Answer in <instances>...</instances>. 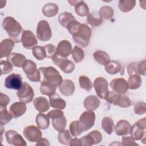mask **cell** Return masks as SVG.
<instances>
[{"instance_id": "27", "label": "cell", "mask_w": 146, "mask_h": 146, "mask_svg": "<svg viewBox=\"0 0 146 146\" xmlns=\"http://www.w3.org/2000/svg\"><path fill=\"white\" fill-rule=\"evenodd\" d=\"M57 86L51 83L43 80L40 82V92L42 94L50 96L55 93Z\"/></svg>"}, {"instance_id": "30", "label": "cell", "mask_w": 146, "mask_h": 146, "mask_svg": "<svg viewBox=\"0 0 146 146\" xmlns=\"http://www.w3.org/2000/svg\"><path fill=\"white\" fill-rule=\"evenodd\" d=\"M95 60L101 65L105 66L110 60V57L108 53L102 50H98L93 54Z\"/></svg>"}, {"instance_id": "41", "label": "cell", "mask_w": 146, "mask_h": 146, "mask_svg": "<svg viewBox=\"0 0 146 146\" xmlns=\"http://www.w3.org/2000/svg\"><path fill=\"white\" fill-rule=\"evenodd\" d=\"M80 87L87 91H90L92 88V83L88 77L85 75H80L79 78Z\"/></svg>"}, {"instance_id": "34", "label": "cell", "mask_w": 146, "mask_h": 146, "mask_svg": "<svg viewBox=\"0 0 146 146\" xmlns=\"http://www.w3.org/2000/svg\"><path fill=\"white\" fill-rule=\"evenodd\" d=\"M102 127L107 134L111 135L113 132L115 128L112 119L108 116H105L103 117L102 121Z\"/></svg>"}, {"instance_id": "9", "label": "cell", "mask_w": 146, "mask_h": 146, "mask_svg": "<svg viewBox=\"0 0 146 146\" xmlns=\"http://www.w3.org/2000/svg\"><path fill=\"white\" fill-rule=\"evenodd\" d=\"M52 62L57 67L65 74H70L75 70V64L67 58H62L57 54L55 55L52 58Z\"/></svg>"}, {"instance_id": "5", "label": "cell", "mask_w": 146, "mask_h": 146, "mask_svg": "<svg viewBox=\"0 0 146 146\" xmlns=\"http://www.w3.org/2000/svg\"><path fill=\"white\" fill-rule=\"evenodd\" d=\"M146 128V117H143L131 127L129 133L131 136L135 140H139L145 144V129Z\"/></svg>"}, {"instance_id": "14", "label": "cell", "mask_w": 146, "mask_h": 146, "mask_svg": "<svg viewBox=\"0 0 146 146\" xmlns=\"http://www.w3.org/2000/svg\"><path fill=\"white\" fill-rule=\"evenodd\" d=\"M6 139L8 144L15 146H26V142L22 136L14 130H8L5 133Z\"/></svg>"}, {"instance_id": "15", "label": "cell", "mask_w": 146, "mask_h": 146, "mask_svg": "<svg viewBox=\"0 0 146 146\" xmlns=\"http://www.w3.org/2000/svg\"><path fill=\"white\" fill-rule=\"evenodd\" d=\"M22 78L21 75L13 73L7 76L5 80V86L9 89L18 90L23 85Z\"/></svg>"}, {"instance_id": "50", "label": "cell", "mask_w": 146, "mask_h": 146, "mask_svg": "<svg viewBox=\"0 0 146 146\" xmlns=\"http://www.w3.org/2000/svg\"><path fill=\"white\" fill-rule=\"evenodd\" d=\"M80 140L81 142V145L91 146L94 144V140L92 137L89 134L83 136L80 139Z\"/></svg>"}, {"instance_id": "7", "label": "cell", "mask_w": 146, "mask_h": 146, "mask_svg": "<svg viewBox=\"0 0 146 146\" xmlns=\"http://www.w3.org/2000/svg\"><path fill=\"white\" fill-rule=\"evenodd\" d=\"M97 95L102 99H106L109 94L108 83L107 80L103 77L96 78L93 83Z\"/></svg>"}, {"instance_id": "39", "label": "cell", "mask_w": 146, "mask_h": 146, "mask_svg": "<svg viewBox=\"0 0 146 146\" xmlns=\"http://www.w3.org/2000/svg\"><path fill=\"white\" fill-rule=\"evenodd\" d=\"M12 115L9 112L6 107H0V123L1 125L7 124L12 119Z\"/></svg>"}, {"instance_id": "55", "label": "cell", "mask_w": 146, "mask_h": 146, "mask_svg": "<svg viewBox=\"0 0 146 146\" xmlns=\"http://www.w3.org/2000/svg\"><path fill=\"white\" fill-rule=\"evenodd\" d=\"M137 62L131 63L127 67V72L128 75H131L132 74H137Z\"/></svg>"}, {"instance_id": "2", "label": "cell", "mask_w": 146, "mask_h": 146, "mask_svg": "<svg viewBox=\"0 0 146 146\" xmlns=\"http://www.w3.org/2000/svg\"><path fill=\"white\" fill-rule=\"evenodd\" d=\"M91 34L90 27L86 24L81 23L78 31L72 35V39L78 46L86 48L89 44Z\"/></svg>"}, {"instance_id": "25", "label": "cell", "mask_w": 146, "mask_h": 146, "mask_svg": "<svg viewBox=\"0 0 146 146\" xmlns=\"http://www.w3.org/2000/svg\"><path fill=\"white\" fill-rule=\"evenodd\" d=\"M50 105L51 107L57 110H63L66 106V102L58 94L55 93L49 96Z\"/></svg>"}, {"instance_id": "54", "label": "cell", "mask_w": 146, "mask_h": 146, "mask_svg": "<svg viewBox=\"0 0 146 146\" xmlns=\"http://www.w3.org/2000/svg\"><path fill=\"white\" fill-rule=\"evenodd\" d=\"M10 102V99L7 95L3 93H1L0 95V107H6L9 103Z\"/></svg>"}, {"instance_id": "12", "label": "cell", "mask_w": 146, "mask_h": 146, "mask_svg": "<svg viewBox=\"0 0 146 146\" xmlns=\"http://www.w3.org/2000/svg\"><path fill=\"white\" fill-rule=\"evenodd\" d=\"M25 137L30 142H37L42 138V133L39 127L35 125H29L26 127L23 130Z\"/></svg>"}, {"instance_id": "4", "label": "cell", "mask_w": 146, "mask_h": 146, "mask_svg": "<svg viewBox=\"0 0 146 146\" xmlns=\"http://www.w3.org/2000/svg\"><path fill=\"white\" fill-rule=\"evenodd\" d=\"M39 70L43 74L44 80L51 83L56 86H59L62 82V76L58 70L52 66L42 67L39 68Z\"/></svg>"}, {"instance_id": "43", "label": "cell", "mask_w": 146, "mask_h": 146, "mask_svg": "<svg viewBox=\"0 0 146 146\" xmlns=\"http://www.w3.org/2000/svg\"><path fill=\"white\" fill-rule=\"evenodd\" d=\"M33 54L34 57L39 60H43L46 57V53L44 46H35L32 50Z\"/></svg>"}, {"instance_id": "17", "label": "cell", "mask_w": 146, "mask_h": 146, "mask_svg": "<svg viewBox=\"0 0 146 146\" xmlns=\"http://www.w3.org/2000/svg\"><path fill=\"white\" fill-rule=\"evenodd\" d=\"M72 48L71 43L67 40H61L56 47V54L62 58H67L72 52Z\"/></svg>"}, {"instance_id": "53", "label": "cell", "mask_w": 146, "mask_h": 146, "mask_svg": "<svg viewBox=\"0 0 146 146\" xmlns=\"http://www.w3.org/2000/svg\"><path fill=\"white\" fill-rule=\"evenodd\" d=\"M145 64H146V61L145 60L137 63V75H145Z\"/></svg>"}, {"instance_id": "3", "label": "cell", "mask_w": 146, "mask_h": 146, "mask_svg": "<svg viewBox=\"0 0 146 146\" xmlns=\"http://www.w3.org/2000/svg\"><path fill=\"white\" fill-rule=\"evenodd\" d=\"M47 116L51 119L52 125L56 131L60 132L65 129L67 120L64 112L60 110H51L48 112Z\"/></svg>"}, {"instance_id": "32", "label": "cell", "mask_w": 146, "mask_h": 146, "mask_svg": "<svg viewBox=\"0 0 146 146\" xmlns=\"http://www.w3.org/2000/svg\"><path fill=\"white\" fill-rule=\"evenodd\" d=\"M127 83L128 88L130 90H136L141 86L142 79L139 75L134 74L129 75Z\"/></svg>"}, {"instance_id": "52", "label": "cell", "mask_w": 146, "mask_h": 146, "mask_svg": "<svg viewBox=\"0 0 146 146\" xmlns=\"http://www.w3.org/2000/svg\"><path fill=\"white\" fill-rule=\"evenodd\" d=\"M121 143V144L125 146L139 145L138 144L135 143V140L131 136H123L122 137Z\"/></svg>"}, {"instance_id": "37", "label": "cell", "mask_w": 146, "mask_h": 146, "mask_svg": "<svg viewBox=\"0 0 146 146\" xmlns=\"http://www.w3.org/2000/svg\"><path fill=\"white\" fill-rule=\"evenodd\" d=\"M58 139L60 144L63 145H69L72 140V137L68 129H63V131L59 132Z\"/></svg>"}, {"instance_id": "22", "label": "cell", "mask_w": 146, "mask_h": 146, "mask_svg": "<svg viewBox=\"0 0 146 146\" xmlns=\"http://www.w3.org/2000/svg\"><path fill=\"white\" fill-rule=\"evenodd\" d=\"M99 99L95 95H90L85 98L83 102L84 108L87 111H93L96 110L100 106Z\"/></svg>"}, {"instance_id": "13", "label": "cell", "mask_w": 146, "mask_h": 146, "mask_svg": "<svg viewBox=\"0 0 146 146\" xmlns=\"http://www.w3.org/2000/svg\"><path fill=\"white\" fill-rule=\"evenodd\" d=\"M23 46L26 49H32L37 46L38 40L34 34L30 30H23L21 38Z\"/></svg>"}, {"instance_id": "36", "label": "cell", "mask_w": 146, "mask_h": 146, "mask_svg": "<svg viewBox=\"0 0 146 146\" xmlns=\"http://www.w3.org/2000/svg\"><path fill=\"white\" fill-rule=\"evenodd\" d=\"M76 13L80 17H85L89 14V8L83 1H79L75 6Z\"/></svg>"}, {"instance_id": "57", "label": "cell", "mask_w": 146, "mask_h": 146, "mask_svg": "<svg viewBox=\"0 0 146 146\" xmlns=\"http://www.w3.org/2000/svg\"><path fill=\"white\" fill-rule=\"evenodd\" d=\"M69 145H77V146H80L81 145V142H80V139L78 138H74L73 139H72V140H71Z\"/></svg>"}, {"instance_id": "44", "label": "cell", "mask_w": 146, "mask_h": 146, "mask_svg": "<svg viewBox=\"0 0 146 146\" xmlns=\"http://www.w3.org/2000/svg\"><path fill=\"white\" fill-rule=\"evenodd\" d=\"M1 75L7 74L11 72L13 70V65L7 60H1Z\"/></svg>"}, {"instance_id": "45", "label": "cell", "mask_w": 146, "mask_h": 146, "mask_svg": "<svg viewBox=\"0 0 146 146\" xmlns=\"http://www.w3.org/2000/svg\"><path fill=\"white\" fill-rule=\"evenodd\" d=\"M120 96H121V95L120 94H118L115 91H110L107 97L106 100L108 103H110L111 104L116 105L119 100V98H120Z\"/></svg>"}, {"instance_id": "29", "label": "cell", "mask_w": 146, "mask_h": 146, "mask_svg": "<svg viewBox=\"0 0 146 146\" xmlns=\"http://www.w3.org/2000/svg\"><path fill=\"white\" fill-rule=\"evenodd\" d=\"M103 22V19L97 11H94L89 13L87 17V22L92 26H100Z\"/></svg>"}, {"instance_id": "19", "label": "cell", "mask_w": 146, "mask_h": 146, "mask_svg": "<svg viewBox=\"0 0 146 146\" xmlns=\"http://www.w3.org/2000/svg\"><path fill=\"white\" fill-rule=\"evenodd\" d=\"M7 60L15 67H22L27 60L26 56L22 54L11 52L7 56Z\"/></svg>"}, {"instance_id": "40", "label": "cell", "mask_w": 146, "mask_h": 146, "mask_svg": "<svg viewBox=\"0 0 146 146\" xmlns=\"http://www.w3.org/2000/svg\"><path fill=\"white\" fill-rule=\"evenodd\" d=\"M72 57L75 63H79L82 61L84 58V53L83 50L79 46H75L72 52Z\"/></svg>"}, {"instance_id": "24", "label": "cell", "mask_w": 146, "mask_h": 146, "mask_svg": "<svg viewBox=\"0 0 146 146\" xmlns=\"http://www.w3.org/2000/svg\"><path fill=\"white\" fill-rule=\"evenodd\" d=\"M14 46V42L11 39H3L1 42V58L7 56L11 52Z\"/></svg>"}, {"instance_id": "48", "label": "cell", "mask_w": 146, "mask_h": 146, "mask_svg": "<svg viewBox=\"0 0 146 146\" xmlns=\"http://www.w3.org/2000/svg\"><path fill=\"white\" fill-rule=\"evenodd\" d=\"M46 53V57L48 58L52 59L53 56L56 54V48L52 44H47L44 46Z\"/></svg>"}, {"instance_id": "18", "label": "cell", "mask_w": 146, "mask_h": 146, "mask_svg": "<svg viewBox=\"0 0 146 146\" xmlns=\"http://www.w3.org/2000/svg\"><path fill=\"white\" fill-rule=\"evenodd\" d=\"M59 88L63 95L69 96L72 95L75 91V84L71 80L64 79L59 86Z\"/></svg>"}, {"instance_id": "8", "label": "cell", "mask_w": 146, "mask_h": 146, "mask_svg": "<svg viewBox=\"0 0 146 146\" xmlns=\"http://www.w3.org/2000/svg\"><path fill=\"white\" fill-rule=\"evenodd\" d=\"M36 36L39 40L46 42L50 40L52 36V31L47 21L41 20L37 25Z\"/></svg>"}, {"instance_id": "11", "label": "cell", "mask_w": 146, "mask_h": 146, "mask_svg": "<svg viewBox=\"0 0 146 146\" xmlns=\"http://www.w3.org/2000/svg\"><path fill=\"white\" fill-rule=\"evenodd\" d=\"M95 121V114L93 111H87L84 112L80 116L79 121L84 131L91 129L94 125Z\"/></svg>"}, {"instance_id": "35", "label": "cell", "mask_w": 146, "mask_h": 146, "mask_svg": "<svg viewBox=\"0 0 146 146\" xmlns=\"http://www.w3.org/2000/svg\"><path fill=\"white\" fill-rule=\"evenodd\" d=\"M74 20H76L75 17L71 13L68 12L62 13L58 17L59 22L62 26L66 28L71 22Z\"/></svg>"}, {"instance_id": "51", "label": "cell", "mask_w": 146, "mask_h": 146, "mask_svg": "<svg viewBox=\"0 0 146 146\" xmlns=\"http://www.w3.org/2000/svg\"><path fill=\"white\" fill-rule=\"evenodd\" d=\"M88 134L92 137L94 140V144H98L102 141V135L99 131L97 130H94L90 132Z\"/></svg>"}, {"instance_id": "38", "label": "cell", "mask_w": 146, "mask_h": 146, "mask_svg": "<svg viewBox=\"0 0 146 146\" xmlns=\"http://www.w3.org/2000/svg\"><path fill=\"white\" fill-rule=\"evenodd\" d=\"M69 128L71 135L74 137L80 135L83 132H84L83 129L81 126L79 120L72 121L70 123Z\"/></svg>"}, {"instance_id": "42", "label": "cell", "mask_w": 146, "mask_h": 146, "mask_svg": "<svg viewBox=\"0 0 146 146\" xmlns=\"http://www.w3.org/2000/svg\"><path fill=\"white\" fill-rule=\"evenodd\" d=\"M99 14L102 19H109L112 18L114 14V11L113 9L109 6H102L99 10Z\"/></svg>"}, {"instance_id": "21", "label": "cell", "mask_w": 146, "mask_h": 146, "mask_svg": "<svg viewBox=\"0 0 146 146\" xmlns=\"http://www.w3.org/2000/svg\"><path fill=\"white\" fill-rule=\"evenodd\" d=\"M131 124L125 120H120L116 124L115 127V131L118 136H124L129 133L131 129Z\"/></svg>"}, {"instance_id": "28", "label": "cell", "mask_w": 146, "mask_h": 146, "mask_svg": "<svg viewBox=\"0 0 146 146\" xmlns=\"http://www.w3.org/2000/svg\"><path fill=\"white\" fill-rule=\"evenodd\" d=\"M59 11L58 5L54 3H48L42 7V13L47 17L55 16Z\"/></svg>"}, {"instance_id": "10", "label": "cell", "mask_w": 146, "mask_h": 146, "mask_svg": "<svg viewBox=\"0 0 146 146\" xmlns=\"http://www.w3.org/2000/svg\"><path fill=\"white\" fill-rule=\"evenodd\" d=\"M17 95L21 102L25 103H29L33 100L34 92L30 84L25 82L21 88L18 90Z\"/></svg>"}, {"instance_id": "58", "label": "cell", "mask_w": 146, "mask_h": 146, "mask_svg": "<svg viewBox=\"0 0 146 146\" xmlns=\"http://www.w3.org/2000/svg\"><path fill=\"white\" fill-rule=\"evenodd\" d=\"M79 1H74V0H73V1H68L67 2L70 4V5H71V6H75L76 5V4L79 2Z\"/></svg>"}, {"instance_id": "1", "label": "cell", "mask_w": 146, "mask_h": 146, "mask_svg": "<svg viewBox=\"0 0 146 146\" xmlns=\"http://www.w3.org/2000/svg\"><path fill=\"white\" fill-rule=\"evenodd\" d=\"M2 27L14 42L19 43L21 42L23 30L17 20L11 17H6L3 20Z\"/></svg>"}, {"instance_id": "6", "label": "cell", "mask_w": 146, "mask_h": 146, "mask_svg": "<svg viewBox=\"0 0 146 146\" xmlns=\"http://www.w3.org/2000/svg\"><path fill=\"white\" fill-rule=\"evenodd\" d=\"M26 77L31 82H38L40 80V72L36 69V64L31 60H27L22 67Z\"/></svg>"}, {"instance_id": "23", "label": "cell", "mask_w": 146, "mask_h": 146, "mask_svg": "<svg viewBox=\"0 0 146 146\" xmlns=\"http://www.w3.org/2000/svg\"><path fill=\"white\" fill-rule=\"evenodd\" d=\"M106 72L111 75L116 74L120 72L121 75L124 74V68L123 69L121 64L116 60H110V62L104 66Z\"/></svg>"}, {"instance_id": "20", "label": "cell", "mask_w": 146, "mask_h": 146, "mask_svg": "<svg viewBox=\"0 0 146 146\" xmlns=\"http://www.w3.org/2000/svg\"><path fill=\"white\" fill-rule=\"evenodd\" d=\"M27 107L23 102H15L11 104L9 111L13 117L17 118L23 115L26 111Z\"/></svg>"}, {"instance_id": "56", "label": "cell", "mask_w": 146, "mask_h": 146, "mask_svg": "<svg viewBox=\"0 0 146 146\" xmlns=\"http://www.w3.org/2000/svg\"><path fill=\"white\" fill-rule=\"evenodd\" d=\"M36 145H50V143L48 140L45 138H41L39 139L37 143H36Z\"/></svg>"}, {"instance_id": "31", "label": "cell", "mask_w": 146, "mask_h": 146, "mask_svg": "<svg viewBox=\"0 0 146 146\" xmlns=\"http://www.w3.org/2000/svg\"><path fill=\"white\" fill-rule=\"evenodd\" d=\"M35 121L38 127L42 129H46L50 125V119L47 115L39 112L37 114L35 118Z\"/></svg>"}, {"instance_id": "33", "label": "cell", "mask_w": 146, "mask_h": 146, "mask_svg": "<svg viewBox=\"0 0 146 146\" xmlns=\"http://www.w3.org/2000/svg\"><path fill=\"white\" fill-rule=\"evenodd\" d=\"M136 5L135 0H120L118 3V7L123 13H128L131 11Z\"/></svg>"}, {"instance_id": "49", "label": "cell", "mask_w": 146, "mask_h": 146, "mask_svg": "<svg viewBox=\"0 0 146 146\" xmlns=\"http://www.w3.org/2000/svg\"><path fill=\"white\" fill-rule=\"evenodd\" d=\"M134 112L137 115H143L146 112V104L144 102H138L134 106Z\"/></svg>"}, {"instance_id": "26", "label": "cell", "mask_w": 146, "mask_h": 146, "mask_svg": "<svg viewBox=\"0 0 146 146\" xmlns=\"http://www.w3.org/2000/svg\"><path fill=\"white\" fill-rule=\"evenodd\" d=\"M35 109L40 112H47L50 108V104L47 99L43 96L35 98L33 102Z\"/></svg>"}, {"instance_id": "46", "label": "cell", "mask_w": 146, "mask_h": 146, "mask_svg": "<svg viewBox=\"0 0 146 146\" xmlns=\"http://www.w3.org/2000/svg\"><path fill=\"white\" fill-rule=\"evenodd\" d=\"M116 105L122 108H128L132 105V103L126 95H121Z\"/></svg>"}, {"instance_id": "47", "label": "cell", "mask_w": 146, "mask_h": 146, "mask_svg": "<svg viewBox=\"0 0 146 146\" xmlns=\"http://www.w3.org/2000/svg\"><path fill=\"white\" fill-rule=\"evenodd\" d=\"M80 25H81V23L77 21L76 20H74V21L71 22L68 25L66 29H67V30L68 31L70 34H71L72 35H73L78 31Z\"/></svg>"}, {"instance_id": "16", "label": "cell", "mask_w": 146, "mask_h": 146, "mask_svg": "<svg viewBox=\"0 0 146 146\" xmlns=\"http://www.w3.org/2000/svg\"><path fill=\"white\" fill-rule=\"evenodd\" d=\"M110 87L118 94H124L128 90V85L126 80L123 78H115L110 82Z\"/></svg>"}]
</instances>
